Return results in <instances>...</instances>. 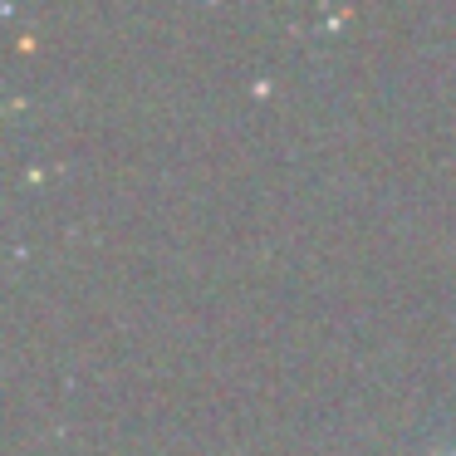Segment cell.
Segmentation results:
<instances>
[{
	"mask_svg": "<svg viewBox=\"0 0 456 456\" xmlns=\"http://www.w3.org/2000/svg\"><path fill=\"white\" fill-rule=\"evenodd\" d=\"M442 456H456V442H452V446H446V452H442Z\"/></svg>",
	"mask_w": 456,
	"mask_h": 456,
	"instance_id": "cell-1",
	"label": "cell"
}]
</instances>
